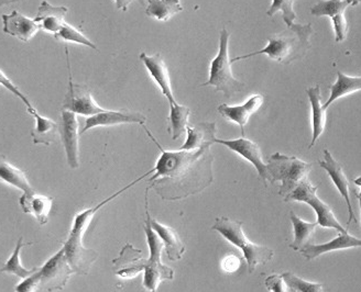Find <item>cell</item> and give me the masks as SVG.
<instances>
[{"instance_id":"cell-1","label":"cell","mask_w":361,"mask_h":292,"mask_svg":"<svg viewBox=\"0 0 361 292\" xmlns=\"http://www.w3.org/2000/svg\"><path fill=\"white\" fill-rule=\"evenodd\" d=\"M149 133L161 150V156L149 179L151 188L166 200H180L196 195L213 182L211 146L195 151H166Z\"/></svg>"},{"instance_id":"cell-2","label":"cell","mask_w":361,"mask_h":292,"mask_svg":"<svg viewBox=\"0 0 361 292\" xmlns=\"http://www.w3.org/2000/svg\"><path fill=\"white\" fill-rule=\"evenodd\" d=\"M152 172H147L145 175L135 179V182L126 186L123 189L119 190L118 193L115 195L111 196L107 199L98 203L95 207L90 208V209L84 210L82 212H78L74 219L73 227L71 230L70 235L66 242L63 243V248L66 250V258H68V262H70L71 267L73 268L74 272L80 275H87L90 272L92 265L97 260L98 254L95 250L86 248L83 245V237L86 234L88 227H90V221L93 220L98 210L102 209L104 205L111 203V200L121 196L123 191L128 190L129 188L133 187L137 182H140L143 178L147 176H150Z\"/></svg>"},{"instance_id":"cell-3","label":"cell","mask_w":361,"mask_h":292,"mask_svg":"<svg viewBox=\"0 0 361 292\" xmlns=\"http://www.w3.org/2000/svg\"><path fill=\"white\" fill-rule=\"evenodd\" d=\"M313 32V25L311 23L307 25L294 23L282 32L270 35L266 48L247 56H237L231 60V63L264 54L276 62L290 64L294 61L303 58L306 52L311 49L310 38Z\"/></svg>"},{"instance_id":"cell-4","label":"cell","mask_w":361,"mask_h":292,"mask_svg":"<svg viewBox=\"0 0 361 292\" xmlns=\"http://www.w3.org/2000/svg\"><path fill=\"white\" fill-rule=\"evenodd\" d=\"M212 230L219 232L229 243L243 250V258L246 260L248 272L251 274L258 266L266 265L274 258V250L271 248L254 244L247 239L241 221L231 220L227 217H217Z\"/></svg>"},{"instance_id":"cell-5","label":"cell","mask_w":361,"mask_h":292,"mask_svg":"<svg viewBox=\"0 0 361 292\" xmlns=\"http://www.w3.org/2000/svg\"><path fill=\"white\" fill-rule=\"evenodd\" d=\"M229 38L231 33L224 28L221 31L219 53L211 62L209 80L202 85L203 87L213 86L217 91L223 93L226 98H231L241 93L246 87V84L239 82L233 75L231 61L229 60Z\"/></svg>"},{"instance_id":"cell-6","label":"cell","mask_w":361,"mask_h":292,"mask_svg":"<svg viewBox=\"0 0 361 292\" xmlns=\"http://www.w3.org/2000/svg\"><path fill=\"white\" fill-rule=\"evenodd\" d=\"M267 166L270 182H281L279 195L286 197L302 182L307 179L313 164L276 152L271 155Z\"/></svg>"},{"instance_id":"cell-7","label":"cell","mask_w":361,"mask_h":292,"mask_svg":"<svg viewBox=\"0 0 361 292\" xmlns=\"http://www.w3.org/2000/svg\"><path fill=\"white\" fill-rule=\"evenodd\" d=\"M147 242L150 250V258L145 262V275H143V287L149 292H157L159 284L162 280H172L174 278V270L168 267L161 262V253L164 248L160 237L153 231L150 223L146 220L145 223Z\"/></svg>"},{"instance_id":"cell-8","label":"cell","mask_w":361,"mask_h":292,"mask_svg":"<svg viewBox=\"0 0 361 292\" xmlns=\"http://www.w3.org/2000/svg\"><path fill=\"white\" fill-rule=\"evenodd\" d=\"M317 189L319 187L312 185L309 179L304 180L291 193H288L286 197H284V201L286 203L299 201V203H307L315 211L316 215H317L316 223L319 227H325V229H334L341 234H347L348 231L338 222L331 208L324 203L323 200L319 199V196L316 195Z\"/></svg>"},{"instance_id":"cell-9","label":"cell","mask_w":361,"mask_h":292,"mask_svg":"<svg viewBox=\"0 0 361 292\" xmlns=\"http://www.w3.org/2000/svg\"><path fill=\"white\" fill-rule=\"evenodd\" d=\"M68 56V72H70V83H68V93H66L62 103V110L71 111L75 115H84V117H94L98 113H104L106 109L97 105L93 96L90 94V88L83 84H76L73 82V77L71 74L70 58L68 51L66 49Z\"/></svg>"},{"instance_id":"cell-10","label":"cell","mask_w":361,"mask_h":292,"mask_svg":"<svg viewBox=\"0 0 361 292\" xmlns=\"http://www.w3.org/2000/svg\"><path fill=\"white\" fill-rule=\"evenodd\" d=\"M74 272L66 258V250L61 248L41 267V289L49 292L62 291Z\"/></svg>"},{"instance_id":"cell-11","label":"cell","mask_w":361,"mask_h":292,"mask_svg":"<svg viewBox=\"0 0 361 292\" xmlns=\"http://www.w3.org/2000/svg\"><path fill=\"white\" fill-rule=\"evenodd\" d=\"M78 115L71 111L61 113L60 134L71 168L80 167V134Z\"/></svg>"},{"instance_id":"cell-12","label":"cell","mask_w":361,"mask_h":292,"mask_svg":"<svg viewBox=\"0 0 361 292\" xmlns=\"http://www.w3.org/2000/svg\"><path fill=\"white\" fill-rule=\"evenodd\" d=\"M359 1L351 0H331V1H319L311 8V13L316 17L331 18L334 31H335V41L343 42L347 38L348 32V23L345 17V11L349 6L358 5Z\"/></svg>"},{"instance_id":"cell-13","label":"cell","mask_w":361,"mask_h":292,"mask_svg":"<svg viewBox=\"0 0 361 292\" xmlns=\"http://www.w3.org/2000/svg\"><path fill=\"white\" fill-rule=\"evenodd\" d=\"M215 143L225 145L227 148H231L233 152L246 158L252 165L256 167L259 176L264 182H270L269 177L268 166L262 160V154H261L260 148L257 143L252 142L246 138L236 139V140H221L216 139Z\"/></svg>"},{"instance_id":"cell-14","label":"cell","mask_w":361,"mask_h":292,"mask_svg":"<svg viewBox=\"0 0 361 292\" xmlns=\"http://www.w3.org/2000/svg\"><path fill=\"white\" fill-rule=\"evenodd\" d=\"M146 122V115L140 113L128 110H106L94 117L87 118L83 129L80 131V134H84L90 129L97 127H113V125H125V123H137V125H143Z\"/></svg>"},{"instance_id":"cell-15","label":"cell","mask_w":361,"mask_h":292,"mask_svg":"<svg viewBox=\"0 0 361 292\" xmlns=\"http://www.w3.org/2000/svg\"><path fill=\"white\" fill-rule=\"evenodd\" d=\"M148 191L149 188L146 191L147 221L150 223L153 231L157 233V235L160 237V240L164 243V250H166L169 260H172V262L180 260L182 256H183L184 253H185V245L180 241L178 232L174 229L161 224V223H159L158 221L154 220L151 217L148 210Z\"/></svg>"},{"instance_id":"cell-16","label":"cell","mask_w":361,"mask_h":292,"mask_svg":"<svg viewBox=\"0 0 361 292\" xmlns=\"http://www.w3.org/2000/svg\"><path fill=\"white\" fill-rule=\"evenodd\" d=\"M319 166L323 170H326L331 179L333 180L334 185L336 186L339 193L343 196L348 208L349 219L347 224H350L351 221L355 220L357 222L356 217H355L354 210L351 205L350 195H349V182L347 176L345 175L344 170L341 167V164L334 158L329 150H324V160H319Z\"/></svg>"},{"instance_id":"cell-17","label":"cell","mask_w":361,"mask_h":292,"mask_svg":"<svg viewBox=\"0 0 361 292\" xmlns=\"http://www.w3.org/2000/svg\"><path fill=\"white\" fill-rule=\"evenodd\" d=\"M140 60L142 61L143 65L146 66L149 74H150L153 80L156 82L162 94L166 96L169 103L176 101V98H174L172 86H171L168 66H166V62H164V58L161 56V54L158 53V54H154V56H148L146 53H141Z\"/></svg>"},{"instance_id":"cell-18","label":"cell","mask_w":361,"mask_h":292,"mask_svg":"<svg viewBox=\"0 0 361 292\" xmlns=\"http://www.w3.org/2000/svg\"><path fill=\"white\" fill-rule=\"evenodd\" d=\"M264 97L261 95H254L240 106H228L223 103L219 107V113L226 120L237 123L240 127L243 138H245V127L248 123L249 118L260 109Z\"/></svg>"},{"instance_id":"cell-19","label":"cell","mask_w":361,"mask_h":292,"mask_svg":"<svg viewBox=\"0 0 361 292\" xmlns=\"http://www.w3.org/2000/svg\"><path fill=\"white\" fill-rule=\"evenodd\" d=\"M146 260L142 258V252L135 250L133 245L127 244L121 250L118 258L113 260L115 272L123 279H131L145 270Z\"/></svg>"},{"instance_id":"cell-20","label":"cell","mask_w":361,"mask_h":292,"mask_svg":"<svg viewBox=\"0 0 361 292\" xmlns=\"http://www.w3.org/2000/svg\"><path fill=\"white\" fill-rule=\"evenodd\" d=\"M3 23L4 32L23 42H29L41 30L35 19L25 17L17 11H13L11 15H3Z\"/></svg>"},{"instance_id":"cell-21","label":"cell","mask_w":361,"mask_h":292,"mask_svg":"<svg viewBox=\"0 0 361 292\" xmlns=\"http://www.w3.org/2000/svg\"><path fill=\"white\" fill-rule=\"evenodd\" d=\"M68 15V8L56 7L44 0L41 1L38 9V15L35 17V23H38L41 30L45 32L53 33L56 35L60 32L63 25L66 23V15Z\"/></svg>"},{"instance_id":"cell-22","label":"cell","mask_w":361,"mask_h":292,"mask_svg":"<svg viewBox=\"0 0 361 292\" xmlns=\"http://www.w3.org/2000/svg\"><path fill=\"white\" fill-rule=\"evenodd\" d=\"M361 248V240L357 237L347 234H339L331 242L324 244H309L301 250L302 255L307 260H313L319 258L321 255L326 253L335 252V250H347V248Z\"/></svg>"},{"instance_id":"cell-23","label":"cell","mask_w":361,"mask_h":292,"mask_svg":"<svg viewBox=\"0 0 361 292\" xmlns=\"http://www.w3.org/2000/svg\"><path fill=\"white\" fill-rule=\"evenodd\" d=\"M23 212L33 215L41 225L48 223L53 205V198L33 193H23L19 199Z\"/></svg>"},{"instance_id":"cell-24","label":"cell","mask_w":361,"mask_h":292,"mask_svg":"<svg viewBox=\"0 0 361 292\" xmlns=\"http://www.w3.org/2000/svg\"><path fill=\"white\" fill-rule=\"evenodd\" d=\"M186 132H188V139L180 146V151H195L204 146H211L217 139L215 122L198 123L195 127L188 125Z\"/></svg>"},{"instance_id":"cell-25","label":"cell","mask_w":361,"mask_h":292,"mask_svg":"<svg viewBox=\"0 0 361 292\" xmlns=\"http://www.w3.org/2000/svg\"><path fill=\"white\" fill-rule=\"evenodd\" d=\"M28 113L35 118V125L31 131V137L35 145H51L56 142V135L60 132V125L53 121L52 119L43 117L38 110L33 108L28 110Z\"/></svg>"},{"instance_id":"cell-26","label":"cell","mask_w":361,"mask_h":292,"mask_svg":"<svg viewBox=\"0 0 361 292\" xmlns=\"http://www.w3.org/2000/svg\"><path fill=\"white\" fill-rule=\"evenodd\" d=\"M309 96L310 103L312 108V118H313V138H312L310 148H313L317 140L321 138L326 125V110L322 105L321 88L319 86L309 88L306 90Z\"/></svg>"},{"instance_id":"cell-27","label":"cell","mask_w":361,"mask_h":292,"mask_svg":"<svg viewBox=\"0 0 361 292\" xmlns=\"http://www.w3.org/2000/svg\"><path fill=\"white\" fill-rule=\"evenodd\" d=\"M292 225H293L294 240L291 248L294 250H303L307 245L311 244L312 237L315 234L317 223L306 222L299 215L291 211L290 212Z\"/></svg>"},{"instance_id":"cell-28","label":"cell","mask_w":361,"mask_h":292,"mask_svg":"<svg viewBox=\"0 0 361 292\" xmlns=\"http://www.w3.org/2000/svg\"><path fill=\"white\" fill-rule=\"evenodd\" d=\"M361 90V76L360 77H350L345 75L344 72H337L336 83L331 86V97L324 103L323 107L325 110L327 108L336 101L337 99L345 97V96L351 95Z\"/></svg>"},{"instance_id":"cell-29","label":"cell","mask_w":361,"mask_h":292,"mask_svg":"<svg viewBox=\"0 0 361 292\" xmlns=\"http://www.w3.org/2000/svg\"><path fill=\"white\" fill-rule=\"evenodd\" d=\"M0 178L9 185L23 190V193L35 191L32 186L30 185V182H29L28 178H27V175H25V172L16 167L11 163L7 162L4 158H1V163H0Z\"/></svg>"},{"instance_id":"cell-30","label":"cell","mask_w":361,"mask_h":292,"mask_svg":"<svg viewBox=\"0 0 361 292\" xmlns=\"http://www.w3.org/2000/svg\"><path fill=\"white\" fill-rule=\"evenodd\" d=\"M170 105V115H169V133L173 140H178L180 135L183 134L186 131L188 125V117H190V108L185 106L180 105V103H169Z\"/></svg>"},{"instance_id":"cell-31","label":"cell","mask_w":361,"mask_h":292,"mask_svg":"<svg viewBox=\"0 0 361 292\" xmlns=\"http://www.w3.org/2000/svg\"><path fill=\"white\" fill-rule=\"evenodd\" d=\"M183 11L178 0H150L146 9L147 15L159 21H168L176 13Z\"/></svg>"},{"instance_id":"cell-32","label":"cell","mask_w":361,"mask_h":292,"mask_svg":"<svg viewBox=\"0 0 361 292\" xmlns=\"http://www.w3.org/2000/svg\"><path fill=\"white\" fill-rule=\"evenodd\" d=\"M32 244L33 243H25V241H23V237H20V239L18 240L17 245H16V248L15 250H13V255H11V258L4 264L0 272L13 274V275L17 276V277L23 278V279L30 277L35 272H38L40 267L27 269V268L23 267V264H21V250L25 248V246H29V245Z\"/></svg>"},{"instance_id":"cell-33","label":"cell","mask_w":361,"mask_h":292,"mask_svg":"<svg viewBox=\"0 0 361 292\" xmlns=\"http://www.w3.org/2000/svg\"><path fill=\"white\" fill-rule=\"evenodd\" d=\"M54 38L58 41H62V42L78 43V44H83L88 46V48L93 49V50H97V46L85 34L74 28L73 25H68L66 23L63 25L60 32L54 35Z\"/></svg>"},{"instance_id":"cell-34","label":"cell","mask_w":361,"mask_h":292,"mask_svg":"<svg viewBox=\"0 0 361 292\" xmlns=\"http://www.w3.org/2000/svg\"><path fill=\"white\" fill-rule=\"evenodd\" d=\"M281 277L286 285L296 292H323L324 290L323 284L306 281V280L294 275L291 272H283Z\"/></svg>"},{"instance_id":"cell-35","label":"cell","mask_w":361,"mask_h":292,"mask_svg":"<svg viewBox=\"0 0 361 292\" xmlns=\"http://www.w3.org/2000/svg\"><path fill=\"white\" fill-rule=\"evenodd\" d=\"M294 1L292 0H274L272 5L267 11L269 17H274L276 13H281L283 15L284 23L288 27L294 25V20L296 19L295 13L293 11Z\"/></svg>"},{"instance_id":"cell-36","label":"cell","mask_w":361,"mask_h":292,"mask_svg":"<svg viewBox=\"0 0 361 292\" xmlns=\"http://www.w3.org/2000/svg\"><path fill=\"white\" fill-rule=\"evenodd\" d=\"M41 269V267H40ZM40 269L35 272L30 277L25 278L19 285L16 286V292H35L41 288Z\"/></svg>"},{"instance_id":"cell-37","label":"cell","mask_w":361,"mask_h":292,"mask_svg":"<svg viewBox=\"0 0 361 292\" xmlns=\"http://www.w3.org/2000/svg\"><path fill=\"white\" fill-rule=\"evenodd\" d=\"M266 287L270 292H296L286 285L281 275H271L266 279Z\"/></svg>"},{"instance_id":"cell-38","label":"cell","mask_w":361,"mask_h":292,"mask_svg":"<svg viewBox=\"0 0 361 292\" xmlns=\"http://www.w3.org/2000/svg\"><path fill=\"white\" fill-rule=\"evenodd\" d=\"M0 82H1V84H3L6 88H8L9 91H11L13 95L17 96V97H19L23 100V103L27 106V110H30V109H33V108H35L31 105L28 98L25 97L23 93H20V90L18 89L17 86L13 85V84L11 83V80H9V78L6 77L5 72H1V80H0Z\"/></svg>"},{"instance_id":"cell-39","label":"cell","mask_w":361,"mask_h":292,"mask_svg":"<svg viewBox=\"0 0 361 292\" xmlns=\"http://www.w3.org/2000/svg\"><path fill=\"white\" fill-rule=\"evenodd\" d=\"M241 260L236 255H227L221 262V268L228 274L237 272L240 267Z\"/></svg>"},{"instance_id":"cell-40","label":"cell","mask_w":361,"mask_h":292,"mask_svg":"<svg viewBox=\"0 0 361 292\" xmlns=\"http://www.w3.org/2000/svg\"><path fill=\"white\" fill-rule=\"evenodd\" d=\"M355 184L360 187V193H357V199L359 200V205H360L361 210V177H358L357 179H355Z\"/></svg>"}]
</instances>
